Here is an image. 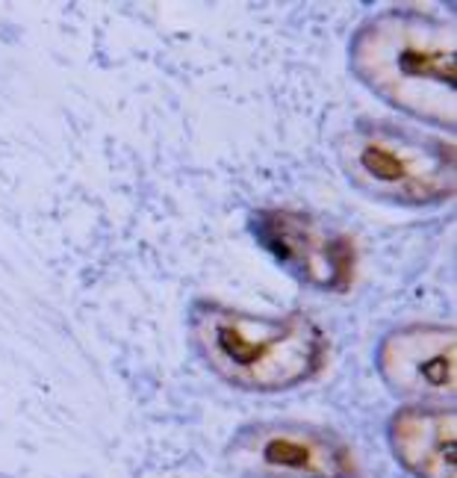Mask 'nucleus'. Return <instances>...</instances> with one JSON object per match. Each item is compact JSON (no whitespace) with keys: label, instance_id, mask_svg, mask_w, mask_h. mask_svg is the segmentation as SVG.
Instances as JSON below:
<instances>
[{"label":"nucleus","instance_id":"5","mask_svg":"<svg viewBox=\"0 0 457 478\" xmlns=\"http://www.w3.org/2000/svg\"><path fill=\"white\" fill-rule=\"evenodd\" d=\"M248 231L292 281L340 296L358 275V245L327 219L292 207H260L248 216Z\"/></svg>","mask_w":457,"mask_h":478},{"label":"nucleus","instance_id":"2","mask_svg":"<svg viewBox=\"0 0 457 478\" xmlns=\"http://www.w3.org/2000/svg\"><path fill=\"white\" fill-rule=\"evenodd\" d=\"M189 346L218 381L242 393H287L327 363V337L304 310L257 316L198 299L186 316Z\"/></svg>","mask_w":457,"mask_h":478},{"label":"nucleus","instance_id":"4","mask_svg":"<svg viewBox=\"0 0 457 478\" xmlns=\"http://www.w3.org/2000/svg\"><path fill=\"white\" fill-rule=\"evenodd\" d=\"M225 464L240 478H363L349 440L301 419L245 422L227 440Z\"/></svg>","mask_w":457,"mask_h":478},{"label":"nucleus","instance_id":"7","mask_svg":"<svg viewBox=\"0 0 457 478\" xmlns=\"http://www.w3.org/2000/svg\"><path fill=\"white\" fill-rule=\"evenodd\" d=\"M387 443L414 478H457V413L452 404H405L387 422Z\"/></svg>","mask_w":457,"mask_h":478},{"label":"nucleus","instance_id":"1","mask_svg":"<svg viewBox=\"0 0 457 478\" xmlns=\"http://www.w3.org/2000/svg\"><path fill=\"white\" fill-rule=\"evenodd\" d=\"M457 30L410 6L372 12L349 39V71L383 104L422 124L457 127Z\"/></svg>","mask_w":457,"mask_h":478},{"label":"nucleus","instance_id":"6","mask_svg":"<svg viewBox=\"0 0 457 478\" xmlns=\"http://www.w3.org/2000/svg\"><path fill=\"white\" fill-rule=\"evenodd\" d=\"M378 375L396 396L416 404H452L457 393V331L445 322L390 328L374 352Z\"/></svg>","mask_w":457,"mask_h":478},{"label":"nucleus","instance_id":"3","mask_svg":"<svg viewBox=\"0 0 457 478\" xmlns=\"http://www.w3.org/2000/svg\"><path fill=\"white\" fill-rule=\"evenodd\" d=\"M345 180L369 201L428 210L457 192L454 142L392 118L363 116L334 142Z\"/></svg>","mask_w":457,"mask_h":478}]
</instances>
